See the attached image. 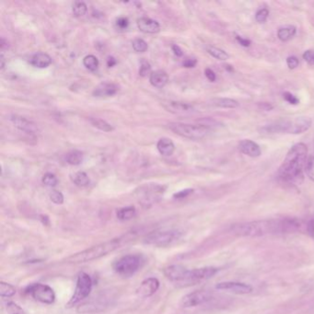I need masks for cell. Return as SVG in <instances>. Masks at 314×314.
Wrapping results in <instances>:
<instances>
[{
  "label": "cell",
  "instance_id": "cell-1",
  "mask_svg": "<svg viewBox=\"0 0 314 314\" xmlns=\"http://www.w3.org/2000/svg\"><path fill=\"white\" fill-rule=\"evenodd\" d=\"M299 220L295 219H276V220H257L233 226L234 234L243 237H260V236L288 233L300 229Z\"/></svg>",
  "mask_w": 314,
  "mask_h": 314
},
{
  "label": "cell",
  "instance_id": "cell-2",
  "mask_svg": "<svg viewBox=\"0 0 314 314\" xmlns=\"http://www.w3.org/2000/svg\"><path fill=\"white\" fill-rule=\"evenodd\" d=\"M308 148L303 143L295 144L278 170V176L285 183L300 184L303 181V170L307 164Z\"/></svg>",
  "mask_w": 314,
  "mask_h": 314
},
{
  "label": "cell",
  "instance_id": "cell-3",
  "mask_svg": "<svg viewBox=\"0 0 314 314\" xmlns=\"http://www.w3.org/2000/svg\"><path fill=\"white\" fill-rule=\"evenodd\" d=\"M122 244H123V238L105 241L102 243H99L98 245L90 247L89 249H86L84 251L70 255L66 259V261L71 264L91 262L107 255L112 251H116L118 248H120Z\"/></svg>",
  "mask_w": 314,
  "mask_h": 314
},
{
  "label": "cell",
  "instance_id": "cell-4",
  "mask_svg": "<svg viewBox=\"0 0 314 314\" xmlns=\"http://www.w3.org/2000/svg\"><path fill=\"white\" fill-rule=\"evenodd\" d=\"M170 130L178 136H183L191 140L204 139L210 134V129L203 125H190L183 123H170Z\"/></svg>",
  "mask_w": 314,
  "mask_h": 314
},
{
  "label": "cell",
  "instance_id": "cell-5",
  "mask_svg": "<svg viewBox=\"0 0 314 314\" xmlns=\"http://www.w3.org/2000/svg\"><path fill=\"white\" fill-rule=\"evenodd\" d=\"M142 257L137 254H128L121 257L114 264L115 272L123 278H130L134 276L142 266Z\"/></svg>",
  "mask_w": 314,
  "mask_h": 314
},
{
  "label": "cell",
  "instance_id": "cell-6",
  "mask_svg": "<svg viewBox=\"0 0 314 314\" xmlns=\"http://www.w3.org/2000/svg\"><path fill=\"white\" fill-rule=\"evenodd\" d=\"M181 231L177 230H159L147 234L144 242L155 247H167L180 239Z\"/></svg>",
  "mask_w": 314,
  "mask_h": 314
},
{
  "label": "cell",
  "instance_id": "cell-7",
  "mask_svg": "<svg viewBox=\"0 0 314 314\" xmlns=\"http://www.w3.org/2000/svg\"><path fill=\"white\" fill-rule=\"evenodd\" d=\"M92 289V280L88 274L86 273H79V277L77 279V285L74 291L72 298L67 304L68 308H72L76 306L77 304L82 301L83 299L87 298L90 294V291Z\"/></svg>",
  "mask_w": 314,
  "mask_h": 314
},
{
  "label": "cell",
  "instance_id": "cell-8",
  "mask_svg": "<svg viewBox=\"0 0 314 314\" xmlns=\"http://www.w3.org/2000/svg\"><path fill=\"white\" fill-rule=\"evenodd\" d=\"M218 271H219L218 268L212 267H202V268H195L193 270H188L182 287L192 286V285L198 284L204 280H207L210 278H213Z\"/></svg>",
  "mask_w": 314,
  "mask_h": 314
},
{
  "label": "cell",
  "instance_id": "cell-9",
  "mask_svg": "<svg viewBox=\"0 0 314 314\" xmlns=\"http://www.w3.org/2000/svg\"><path fill=\"white\" fill-rule=\"evenodd\" d=\"M28 293L37 301L43 304H53L56 300V294L51 287L44 284H33L28 288Z\"/></svg>",
  "mask_w": 314,
  "mask_h": 314
},
{
  "label": "cell",
  "instance_id": "cell-10",
  "mask_svg": "<svg viewBox=\"0 0 314 314\" xmlns=\"http://www.w3.org/2000/svg\"><path fill=\"white\" fill-rule=\"evenodd\" d=\"M212 299V294L206 290H196L194 292L185 295L182 300L181 305L183 308H192L199 305L206 303Z\"/></svg>",
  "mask_w": 314,
  "mask_h": 314
},
{
  "label": "cell",
  "instance_id": "cell-11",
  "mask_svg": "<svg viewBox=\"0 0 314 314\" xmlns=\"http://www.w3.org/2000/svg\"><path fill=\"white\" fill-rule=\"evenodd\" d=\"M216 288L219 290H223V291L237 294V295H247V294L251 293L253 290L252 287L248 284L234 282V281L219 283L216 286Z\"/></svg>",
  "mask_w": 314,
  "mask_h": 314
},
{
  "label": "cell",
  "instance_id": "cell-12",
  "mask_svg": "<svg viewBox=\"0 0 314 314\" xmlns=\"http://www.w3.org/2000/svg\"><path fill=\"white\" fill-rule=\"evenodd\" d=\"M187 271H188V269L183 267V266L173 265V266H170V267L164 268L163 273H164L165 277L170 281H172V282L181 287Z\"/></svg>",
  "mask_w": 314,
  "mask_h": 314
},
{
  "label": "cell",
  "instance_id": "cell-13",
  "mask_svg": "<svg viewBox=\"0 0 314 314\" xmlns=\"http://www.w3.org/2000/svg\"><path fill=\"white\" fill-rule=\"evenodd\" d=\"M159 288H160V282H159L157 278H147L140 284V286L136 289V295L139 298H149V297H151L152 295H154L157 292Z\"/></svg>",
  "mask_w": 314,
  "mask_h": 314
},
{
  "label": "cell",
  "instance_id": "cell-14",
  "mask_svg": "<svg viewBox=\"0 0 314 314\" xmlns=\"http://www.w3.org/2000/svg\"><path fill=\"white\" fill-rule=\"evenodd\" d=\"M10 120L13 124V126L24 133L34 135L38 132V126L36 124L33 123L32 121L27 119L25 117L13 115V116H10Z\"/></svg>",
  "mask_w": 314,
  "mask_h": 314
},
{
  "label": "cell",
  "instance_id": "cell-15",
  "mask_svg": "<svg viewBox=\"0 0 314 314\" xmlns=\"http://www.w3.org/2000/svg\"><path fill=\"white\" fill-rule=\"evenodd\" d=\"M311 126V120L308 117H296L293 119H289L288 134H302L308 131Z\"/></svg>",
  "mask_w": 314,
  "mask_h": 314
},
{
  "label": "cell",
  "instance_id": "cell-16",
  "mask_svg": "<svg viewBox=\"0 0 314 314\" xmlns=\"http://www.w3.org/2000/svg\"><path fill=\"white\" fill-rule=\"evenodd\" d=\"M162 105L168 112L175 114V115H184V114H190L194 112V108L192 105L180 102V101L165 100L162 102Z\"/></svg>",
  "mask_w": 314,
  "mask_h": 314
},
{
  "label": "cell",
  "instance_id": "cell-17",
  "mask_svg": "<svg viewBox=\"0 0 314 314\" xmlns=\"http://www.w3.org/2000/svg\"><path fill=\"white\" fill-rule=\"evenodd\" d=\"M118 86L116 84L109 83V82H102L99 84L95 88L92 94L97 98H103V97H111L116 94L118 91Z\"/></svg>",
  "mask_w": 314,
  "mask_h": 314
},
{
  "label": "cell",
  "instance_id": "cell-18",
  "mask_svg": "<svg viewBox=\"0 0 314 314\" xmlns=\"http://www.w3.org/2000/svg\"><path fill=\"white\" fill-rule=\"evenodd\" d=\"M137 27L142 32L145 33H158L161 31V26L158 21L149 18H140L137 20Z\"/></svg>",
  "mask_w": 314,
  "mask_h": 314
},
{
  "label": "cell",
  "instance_id": "cell-19",
  "mask_svg": "<svg viewBox=\"0 0 314 314\" xmlns=\"http://www.w3.org/2000/svg\"><path fill=\"white\" fill-rule=\"evenodd\" d=\"M239 148L243 154L251 158L260 157L261 148L257 145L255 142L251 141L250 139H244L240 142Z\"/></svg>",
  "mask_w": 314,
  "mask_h": 314
},
{
  "label": "cell",
  "instance_id": "cell-20",
  "mask_svg": "<svg viewBox=\"0 0 314 314\" xmlns=\"http://www.w3.org/2000/svg\"><path fill=\"white\" fill-rule=\"evenodd\" d=\"M168 80H169L168 74L163 70H156L154 72H151L149 76V82L153 87L158 89H163V87H165L168 83Z\"/></svg>",
  "mask_w": 314,
  "mask_h": 314
},
{
  "label": "cell",
  "instance_id": "cell-21",
  "mask_svg": "<svg viewBox=\"0 0 314 314\" xmlns=\"http://www.w3.org/2000/svg\"><path fill=\"white\" fill-rule=\"evenodd\" d=\"M30 63L35 68H48L52 63V58H50L47 54L37 53L31 58Z\"/></svg>",
  "mask_w": 314,
  "mask_h": 314
},
{
  "label": "cell",
  "instance_id": "cell-22",
  "mask_svg": "<svg viewBox=\"0 0 314 314\" xmlns=\"http://www.w3.org/2000/svg\"><path fill=\"white\" fill-rule=\"evenodd\" d=\"M157 148L159 152L166 157H170L175 150V146L173 142L167 137H163L158 141Z\"/></svg>",
  "mask_w": 314,
  "mask_h": 314
},
{
  "label": "cell",
  "instance_id": "cell-23",
  "mask_svg": "<svg viewBox=\"0 0 314 314\" xmlns=\"http://www.w3.org/2000/svg\"><path fill=\"white\" fill-rule=\"evenodd\" d=\"M210 104L216 107L224 108V109H235L239 106L237 100L229 99V98H216V99H211Z\"/></svg>",
  "mask_w": 314,
  "mask_h": 314
},
{
  "label": "cell",
  "instance_id": "cell-24",
  "mask_svg": "<svg viewBox=\"0 0 314 314\" xmlns=\"http://www.w3.org/2000/svg\"><path fill=\"white\" fill-rule=\"evenodd\" d=\"M296 34V28L291 25L281 27L278 32V39L282 42H288Z\"/></svg>",
  "mask_w": 314,
  "mask_h": 314
},
{
  "label": "cell",
  "instance_id": "cell-25",
  "mask_svg": "<svg viewBox=\"0 0 314 314\" xmlns=\"http://www.w3.org/2000/svg\"><path fill=\"white\" fill-rule=\"evenodd\" d=\"M136 208L134 206H126L118 210L116 216L121 221H127L134 219L136 217Z\"/></svg>",
  "mask_w": 314,
  "mask_h": 314
},
{
  "label": "cell",
  "instance_id": "cell-26",
  "mask_svg": "<svg viewBox=\"0 0 314 314\" xmlns=\"http://www.w3.org/2000/svg\"><path fill=\"white\" fill-rule=\"evenodd\" d=\"M83 153L79 150H71V151L68 152L66 156V161L68 164L70 165H73V166H77L81 164L83 162Z\"/></svg>",
  "mask_w": 314,
  "mask_h": 314
},
{
  "label": "cell",
  "instance_id": "cell-27",
  "mask_svg": "<svg viewBox=\"0 0 314 314\" xmlns=\"http://www.w3.org/2000/svg\"><path fill=\"white\" fill-rule=\"evenodd\" d=\"M73 183L79 187H86L89 184V178L88 174L84 172L75 173L72 177Z\"/></svg>",
  "mask_w": 314,
  "mask_h": 314
},
{
  "label": "cell",
  "instance_id": "cell-28",
  "mask_svg": "<svg viewBox=\"0 0 314 314\" xmlns=\"http://www.w3.org/2000/svg\"><path fill=\"white\" fill-rule=\"evenodd\" d=\"M89 122L92 126L98 128L99 130L104 132H112L114 130V127L111 126L109 123H107L106 121L102 120V119H99V118H92L90 117L89 118Z\"/></svg>",
  "mask_w": 314,
  "mask_h": 314
},
{
  "label": "cell",
  "instance_id": "cell-29",
  "mask_svg": "<svg viewBox=\"0 0 314 314\" xmlns=\"http://www.w3.org/2000/svg\"><path fill=\"white\" fill-rule=\"evenodd\" d=\"M16 293L15 288L9 283H0V295L2 298H11Z\"/></svg>",
  "mask_w": 314,
  "mask_h": 314
},
{
  "label": "cell",
  "instance_id": "cell-30",
  "mask_svg": "<svg viewBox=\"0 0 314 314\" xmlns=\"http://www.w3.org/2000/svg\"><path fill=\"white\" fill-rule=\"evenodd\" d=\"M207 52L213 58H215L216 59H219V60H222V61H225V60H228L230 58L229 54L225 52L224 50L220 49V48L210 46V47H207Z\"/></svg>",
  "mask_w": 314,
  "mask_h": 314
},
{
  "label": "cell",
  "instance_id": "cell-31",
  "mask_svg": "<svg viewBox=\"0 0 314 314\" xmlns=\"http://www.w3.org/2000/svg\"><path fill=\"white\" fill-rule=\"evenodd\" d=\"M83 65L85 68L89 69L90 71H95L99 68V60L95 56L89 55L85 57L83 59Z\"/></svg>",
  "mask_w": 314,
  "mask_h": 314
},
{
  "label": "cell",
  "instance_id": "cell-32",
  "mask_svg": "<svg viewBox=\"0 0 314 314\" xmlns=\"http://www.w3.org/2000/svg\"><path fill=\"white\" fill-rule=\"evenodd\" d=\"M72 11H73L75 16L83 17L87 13V11H88V7L84 2L77 1V2L74 3Z\"/></svg>",
  "mask_w": 314,
  "mask_h": 314
},
{
  "label": "cell",
  "instance_id": "cell-33",
  "mask_svg": "<svg viewBox=\"0 0 314 314\" xmlns=\"http://www.w3.org/2000/svg\"><path fill=\"white\" fill-rule=\"evenodd\" d=\"M42 183L48 187H55L58 183V178L56 177V175L50 173H45L42 176Z\"/></svg>",
  "mask_w": 314,
  "mask_h": 314
},
{
  "label": "cell",
  "instance_id": "cell-34",
  "mask_svg": "<svg viewBox=\"0 0 314 314\" xmlns=\"http://www.w3.org/2000/svg\"><path fill=\"white\" fill-rule=\"evenodd\" d=\"M132 45H133V49L136 53L146 52L147 48H148L147 42H145L143 39H136V40H134L133 42H132Z\"/></svg>",
  "mask_w": 314,
  "mask_h": 314
},
{
  "label": "cell",
  "instance_id": "cell-35",
  "mask_svg": "<svg viewBox=\"0 0 314 314\" xmlns=\"http://www.w3.org/2000/svg\"><path fill=\"white\" fill-rule=\"evenodd\" d=\"M6 309L9 314H27L26 311L20 307L18 304L14 303L12 301L8 302L6 305Z\"/></svg>",
  "mask_w": 314,
  "mask_h": 314
},
{
  "label": "cell",
  "instance_id": "cell-36",
  "mask_svg": "<svg viewBox=\"0 0 314 314\" xmlns=\"http://www.w3.org/2000/svg\"><path fill=\"white\" fill-rule=\"evenodd\" d=\"M150 72H151V67H150V64L147 62V60L145 59H142L141 63H140V69H139V75L145 78L147 77V75L150 76Z\"/></svg>",
  "mask_w": 314,
  "mask_h": 314
},
{
  "label": "cell",
  "instance_id": "cell-37",
  "mask_svg": "<svg viewBox=\"0 0 314 314\" xmlns=\"http://www.w3.org/2000/svg\"><path fill=\"white\" fill-rule=\"evenodd\" d=\"M50 199L53 203L56 204H62L64 203V195L61 192L59 191H52V193L50 194Z\"/></svg>",
  "mask_w": 314,
  "mask_h": 314
},
{
  "label": "cell",
  "instance_id": "cell-38",
  "mask_svg": "<svg viewBox=\"0 0 314 314\" xmlns=\"http://www.w3.org/2000/svg\"><path fill=\"white\" fill-rule=\"evenodd\" d=\"M305 171L311 181L314 182V157L309 158V161L307 162Z\"/></svg>",
  "mask_w": 314,
  "mask_h": 314
},
{
  "label": "cell",
  "instance_id": "cell-39",
  "mask_svg": "<svg viewBox=\"0 0 314 314\" xmlns=\"http://www.w3.org/2000/svg\"><path fill=\"white\" fill-rule=\"evenodd\" d=\"M268 15H269V11L267 9H262V10L257 11L256 15H255L257 22H259V23L266 22L267 18H268Z\"/></svg>",
  "mask_w": 314,
  "mask_h": 314
},
{
  "label": "cell",
  "instance_id": "cell-40",
  "mask_svg": "<svg viewBox=\"0 0 314 314\" xmlns=\"http://www.w3.org/2000/svg\"><path fill=\"white\" fill-rule=\"evenodd\" d=\"M283 97H284V99H286L288 103H290V104L297 105L299 103V99H298L295 95L290 93V92H288V91H287V92H284Z\"/></svg>",
  "mask_w": 314,
  "mask_h": 314
},
{
  "label": "cell",
  "instance_id": "cell-41",
  "mask_svg": "<svg viewBox=\"0 0 314 314\" xmlns=\"http://www.w3.org/2000/svg\"><path fill=\"white\" fill-rule=\"evenodd\" d=\"M302 58L309 65H314V50H307L304 52Z\"/></svg>",
  "mask_w": 314,
  "mask_h": 314
},
{
  "label": "cell",
  "instance_id": "cell-42",
  "mask_svg": "<svg viewBox=\"0 0 314 314\" xmlns=\"http://www.w3.org/2000/svg\"><path fill=\"white\" fill-rule=\"evenodd\" d=\"M129 25V21L127 18L121 17L119 19H117L116 21V26L118 27L121 30H125Z\"/></svg>",
  "mask_w": 314,
  "mask_h": 314
},
{
  "label": "cell",
  "instance_id": "cell-43",
  "mask_svg": "<svg viewBox=\"0 0 314 314\" xmlns=\"http://www.w3.org/2000/svg\"><path fill=\"white\" fill-rule=\"evenodd\" d=\"M193 192H194V190H193V189H185V190L180 191L178 193L173 194V197L177 199L184 198V197L188 196L189 194H192Z\"/></svg>",
  "mask_w": 314,
  "mask_h": 314
},
{
  "label": "cell",
  "instance_id": "cell-44",
  "mask_svg": "<svg viewBox=\"0 0 314 314\" xmlns=\"http://www.w3.org/2000/svg\"><path fill=\"white\" fill-rule=\"evenodd\" d=\"M298 59L296 57H289L287 59V65H288V68L290 69H295L298 67Z\"/></svg>",
  "mask_w": 314,
  "mask_h": 314
},
{
  "label": "cell",
  "instance_id": "cell-45",
  "mask_svg": "<svg viewBox=\"0 0 314 314\" xmlns=\"http://www.w3.org/2000/svg\"><path fill=\"white\" fill-rule=\"evenodd\" d=\"M197 64V60L194 58H186L183 62V66L184 68H194Z\"/></svg>",
  "mask_w": 314,
  "mask_h": 314
},
{
  "label": "cell",
  "instance_id": "cell-46",
  "mask_svg": "<svg viewBox=\"0 0 314 314\" xmlns=\"http://www.w3.org/2000/svg\"><path fill=\"white\" fill-rule=\"evenodd\" d=\"M204 75L205 77L207 78V79L211 81V82H215L216 79H217V76H216L215 72L210 69V68H205L204 69Z\"/></svg>",
  "mask_w": 314,
  "mask_h": 314
},
{
  "label": "cell",
  "instance_id": "cell-47",
  "mask_svg": "<svg viewBox=\"0 0 314 314\" xmlns=\"http://www.w3.org/2000/svg\"><path fill=\"white\" fill-rule=\"evenodd\" d=\"M306 231L312 239L314 240V218L308 221L307 225H306Z\"/></svg>",
  "mask_w": 314,
  "mask_h": 314
},
{
  "label": "cell",
  "instance_id": "cell-48",
  "mask_svg": "<svg viewBox=\"0 0 314 314\" xmlns=\"http://www.w3.org/2000/svg\"><path fill=\"white\" fill-rule=\"evenodd\" d=\"M236 39H237V41L239 42V43L242 46H244V47H248V46L251 45V41L248 40L246 38H243V37L241 36H236Z\"/></svg>",
  "mask_w": 314,
  "mask_h": 314
},
{
  "label": "cell",
  "instance_id": "cell-49",
  "mask_svg": "<svg viewBox=\"0 0 314 314\" xmlns=\"http://www.w3.org/2000/svg\"><path fill=\"white\" fill-rule=\"evenodd\" d=\"M172 50H173V52L174 53V55L176 56V57H183V53L182 51V49L179 47L177 44H173V46H172Z\"/></svg>",
  "mask_w": 314,
  "mask_h": 314
},
{
  "label": "cell",
  "instance_id": "cell-50",
  "mask_svg": "<svg viewBox=\"0 0 314 314\" xmlns=\"http://www.w3.org/2000/svg\"><path fill=\"white\" fill-rule=\"evenodd\" d=\"M116 60L115 58H112V57L108 58V59H107V66H108L109 68H113V67H114V66H116Z\"/></svg>",
  "mask_w": 314,
  "mask_h": 314
},
{
  "label": "cell",
  "instance_id": "cell-51",
  "mask_svg": "<svg viewBox=\"0 0 314 314\" xmlns=\"http://www.w3.org/2000/svg\"><path fill=\"white\" fill-rule=\"evenodd\" d=\"M0 47H1V50H4V49H5V47H9V43H8V42H6L4 39H2V40H1V44H0Z\"/></svg>",
  "mask_w": 314,
  "mask_h": 314
},
{
  "label": "cell",
  "instance_id": "cell-52",
  "mask_svg": "<svg viewBox=\"0 0 314 314\" xmlns=\"http://www.w3.org/2000/svg\"><path fill=\"white\" fill-rule=\"evenodd\" d=\"M5 67V62H4V58L3 56H1V69H3Z\"/></svg>",
  "mask_w": 314,
  "mask_h": 314
}]
</instances>
